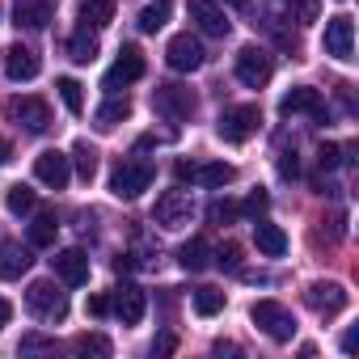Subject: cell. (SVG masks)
I'll list each match as a JSON object with an SVG mask.
<instances>
[{
  "instance_id": "obj_1",
  "label": "cell",
  "mask_w": 359,
  "mask_h": 359,
  "mask_svg": "<svg viewBox=\"0 0 359 359\" xmlns=\"http://www.w3.org/2000/svg\"><path fill=\"white\" fill-rule=\"evenodd\" d=\"M152 177H156V165L144 161V156H127L114 165L110 173V195L114 199H140L148 187H152Z\"/></svg>"
},
{
  "instance_id": "obj_2",
  "label": "cell",
  "mask_w": 359,
  "mask_h": 359,
  "mask_svg": "<svg viewBox=\"0 0 359 359\" xmlns=\"http://www.w3.org/2000/svg\"><path fill=\"white\" fill-rule=\"evenodd\" d=\"M250 321L271 338V342H292L296 338V317L279 304V300H258L250 309Z\"/></svg>"
},
{
  "instance_id": "obj_3",
  "label": "cell",
  "mask_w": 359,
  "mask_h": 359,
  "mask_svg": "<svg viewBox=\"0 0 359 359\" xmlns=\"http://www.w3.org/2000/svg\"><path fill=\"white\" fill-rule=\"evenodd\" d=\"M26 304L39 321H64L68 317V296L51 283V279H34L26 287Z\"/></svg>"
},
{
  "instance_id": "obj_4",
  "label": "cell",
  "mask_w": 359,
  "mask_h": 359,
  "mask_svg": "<svg viewBox=\"0 0 359 359\" xmlns=\"http://www.w3.org/2000/svg\"><path fill=\"white\" fill-rule=\"evenodd\" d=\"M258 123H262V110H258V106H229V110L216 118V135H220L224 144H245V140L258 131Z\"/></svg>"
},
{
  "instance_id": "obj_5",
  "label": "cell",
  "mask_w": 359,
  "mask_h": 359,
  "mask_svg": "<svg viewBox=\"0 0 359 359\" xmlns=\"http://www.w3.org/2000/svg\"><path fill=\"white\" fill-rule=\"evenodd\" d=\"M152 110L161 114V118H169V123H187L191 114H195V93L187 89V85H156V93H152Z\"/></svg>"
},
{
  "instance_id": "obj_6",
  "label": "cell",
  "mask_w": 359,
  "mask_h": 359,
  "mask_svg": "<svg viewBox=\"0 0 359 359\" xmlns=\"http://www.w3.org/2000/svg\"><path fill=\"white\" fill-rule=\"evenodd\" d=\"M233 177H237V169L224 165V161H208V165L177 161V182H191V187H229Z\"/></svg>"
},
{
  "instance_id": "obj_7",
  "label": "cell",
  "mask_w": 359,
  "mask_h": 359,
  "mask_svg": "<svg viewBox=\"0 0 359 359\" xmlns=\"http://www.w3.org/2000/svg\"><path fill=\"white\" fill-rule=\"evenodd\" d=\"M191 216H195V203H191L187 191H165V195L156 199V208H152V220H156L161 229H187Z\"/></svg>"
},
{
  "instance_id": "obj_8",
  "label": "cell",
  "mask_w": 359,
  "mask_h": 359,
  "mask_svg": "<svg viewBox=\"0 0 359 359\" xmlns=\"http://www.w3.org/2000/svg\"><path fill=\"white\" fill-rule=\"evenodd\" d=\"M271 76H275V60H271L262 47H245V51H237V81H241L245 89H262Z\"/></svg>"
},
{
  "instance_id": "obj_9",
  "label": "cell",
  "mask_w": 359,
  "mask_h": 359,
  "mask_svg": "<svg viewBox=\"0 0 359 359\" xmlns=\"http://www.w3.org/2000/svg\"><path fill=\"white\" fill-rule=\"evenodd\" d=\"M34 177H39L43 187H51V191H64V187H68V177H72V161H68V152H60V148L39 152V156H34Z\"/></svg>"
},
{
  "instance_id": "obj_10",
  "label": "cell",
  "mask_w": 359,
  "mask_h": 359,
  "mask_svg": "<svg viewBox=\"0 0 359 359\" xmlns=\"http://www.w3.org/2000/svg\"><path fill=\"white\" fill-rule=\"evenodd\" d=\"M9 118H13L18 127H26L30 135H43V131L51 127V106H47L43 97H13V102H9Z\"/></svg>"
},
{
  "instance_id": "obj_11",
  "label": "cell",
  "mask_w": 359,
  "mask_h": 359,
  "mask_svg": "<svg viewBox=\"0 0 359 359\" xmlns=\"http://www.w3.org/2000/svg\"><path fill=\"white\" fill-rule=\"evenodd\" d=\"M165 64L173 72H195V68H203V43L195 34H173L169 47H165Z\"/></svg>"
},
{
  "instance_id": "obj_12",
  "label": "cell",
  "mask_w": 359,
  "mask_h": 359,
  "mask_svg": "<svg viewBox=\"0 0 359 359\" xmlns=\"http://www.w3.org/2000/svg\"><path fill=\"white\" fill-rule=\"evenodd\" d=\"M140 76H144V55H140V47H123L118 60H114V68L106 72L102 89H106V93H118V85H131V81H140Z\"/></svg>"
},
{
  "instance_id": "obj_13",
  "label": "cell",
  "mask_w": 359,
  "mask_h": 359,
  "mask_svg": "<svg viewBox=\"0 0 359 359\" xmlns=\"http://www.w3.org/2000/svg\"><path fill=\"white\" fill-rule=\"evenodd\" d=\"M187 13H191V22H195L203 34H212V39H224L229 26H233L216 0H187Z\"/></svg>"
},
{
  "instance_id": "obj_14",
  "label": "cell",
  "mask_w": 359,
  "mask_h": 359,
  "mask_svg": "<svg viewBox=\"0 0 359 359\" xmlns=\"http://www.w3.org/2000/svg\"><path fill=\"white\" fill-rule=\"evenodd\" d=\"M325 55H334V60H351L355 55V22L346 13L325 22Z\"/></svg>"
},
{
  "instance_id": "obj_15",
  "label": "cell",
  "mask_w": 359,
  "mask_h": 359,
  "mask_svg": "<svg viewBox=\"0 0 359 359\" xmlns=\"http://www.w3.org/2000/svg\"><path fill=\"white\" fill-rule=\"evenodd\" d=\"M346 300H351L346 287L334 283V279H325V283H309V287H304V304L317 309V313H342Z\"/></svg>"
},
{
  "instance_id": "obj_16",
  "label": "cell",
  "mask_w": 359,
  "mask_h": 359,
  "mask_svg": "<svg viewBox=\"0 0 359 359\" xmlns=\"http://www.w3.org/2000/svg\"><path fill=\"white\" fill-rule=\"evenodd\" d=\"M110 313H114L123 325H140V321H144V292H140L135 283L114 287V296H110Z\"/></svg>"
},
{
  "instance_id": "obj_17",
  "label": "cell",
  "mask_w": 359,
  "mask_h": 359,
  "mask_svg": "<svg viewBox=\"0 0 359 359\" xmlns=\"http://www.w3.org/2000/svg\"><path fill=\"white\" fill-rule=\"evenodd\" d=\"M279 114H313L317 123L325 118V102H321V93L317 89H309V85H296L292 93H283V102H279Z\"/></svg>"
},
{
  "instance_id": "obj_18",
  "label": "cell",
  "mask_w": 359,
  "mask_h": 359,
  "mask_svg": "<svg viewBox=\"0 0 359 359\" xmlns=\"http://www.w3.org/2000/svg\"><path fill=\"white\" fill-rule=\"evenodd\" d=\"M39 68H43V64H39V55H34L26 43H13V47L5 51V76H9V81H18V85H22V81H34Z\"/></svg>"
},
{
  "instance_id": "obj_19",
  "label": "cell",
  "mask_w": 359,
  "mask_h": 359,
  "mask_svg": "<svg viewBox=\"0 0 359 359\" xmlns=\"http://www.w3.org/2000/svg\"><path fill=\"white\" fill-rule=\"evenodd\" d=\"M51 266H55V275H60L68 287L89 283V258H85V250H60V254L51 258Z\"/></svg>"
},
{
  "instance_id": "obj_20",
  "label": "cell",
  "mask_w": 359,
  "mask_h": 359,
  "mask_svg": "<svg viewBox=\"0 0 359 359\" xmlns=\"http://www.w3.org/2000/svg\"><path fill=\"white\" fill-rule=\"evenodd\" d=\"M55 5L51 0H13V26L18 30H43L51 22Z\"/></svg>"
},
{
  "instance_id": "obj_21",
  "label": "cell",
  "mask_w": 359,
  "mask_h": 359,
  "mask_svg": "<svg viewBox=\"0 0 359 359\" xmlns=\"http://www.w3.org/2000/svg\"><path fill=\"white\" fill-rule=\"evenodd\" d=\"M30 250L18 241H0V279H22L30 271Z\"/></svg>"
},
{
  "instance_id": "obj_22",
  "label": "cell",
  "mask_w": 359,
  "mask_h": 359,
  "mask_svg": "<svg viewBox=\"0 0 359 359\" xmlns=\"http://www.w3.org/2000/svg\"><path fill=\"white\" fill-rule=\"evenodd\" d=\"M254 245H258L266 258H283V254H287V233H283L279 224L258 220V224H254Z\"/></svg>"
},
{
  "instance_id": "obj_23",
  "label": "cell",
  "mask_w": 359,
  "mask_h": 359,
  "mask_svg": "<svg viewBox=\"0 0 359 359\" xmlns=\"http://www.w3.org/2000/svg\"><path fill=\"white\" fill-rule=\"evenodd\" d=\"M177 262H182V271H191V275L208 271V266H212V245H208V237H191L182 250H177Z\"/></svg>"
},
{
  "instance_id": "obj_24",
  "label": "cell",
  "mask_w": 359,
  "mask_h": 359,
  "mask_svg": "<svg viewBox=\"0 0 359 359\" xmlns=\"http://www.w3.org/2000/svg\"><path fill=\"white\" fill-rule=\"evenodd\" d=\"M127 114H131V102H127V97H114V93H110V97H106V102L97 106V114H93V127H97V131H114V127H118V123H123Z\"/></svg>"
},
{
  "instance_id": "obj_25",
  "label": "cell",
  "mask_w": 359,
  "mask_h": 359,
  "mask_svg": "<svg viewBox=\"0 0 359 359\" xmlns=\"http://www.w3.org/2000/svg\"><path fill=\"white\" fill-rule=\"evenodd\" d=\"M114 22V0H85L81 5V30H106Z\"/></svg>"
},
{
  "instance_id": "obj_26",
  "label": "cell",
  "mask_w": 359,
  "mask_h": 359,
  "mask_svg": "<svg viewBox=\"0 0 359 359\" xmlns=\"http://www.w3.org/2000/svg\"><path fill=\"white\" fill-rule=\"evenodd\" d=\"M55 233H60L55 212H39L34 224H30V245H34V250H47V245H55Z\"/></svg>"
},
{
  "instance_id": "obj_27",
  "label": "cell",
  "mask_w": 359,
  "mask_h": 359,
  "mask_svg": "<svg viewBox=\"0 0 359 359\" xmlns=\"http://www.w3.org/2000/svg\"><path fill=\"white\" fill-rule=\"evenodd\" d=\"M68 161H72V169H76L81 182H93V173H97V148H93V144H85V140H81V144L72 148V156H68Z\"/></svg>"
},
{
  "instance_id": "obj_28",
  "label": "cell",
  "mask_w": 359,
  "mask_h": 359,
  "mask_svg": "<svg viewBox=\"0 0 359 359\" xmlns=\"http://www.w3.org/2000/svg\"><path fill=\"white\" fill-rule=\"evenodd\" d=\"M68 55H72V64H93V60H97V39H93L89 30L72 34V39H68Z\"/></svg>"
},
{
  "instance_id": "obj_29",
  "label": "cell",
  "mask_w": 359,
  "mask_h": 359,
  "mask_svg": "<svg viewBox=\"0 0 359 359\" xmlns=\"http://www.w3.org/2000/svg\"><path fill=\"white\" fill-rule=\"evenodd\" d=\"M34 203H39V195H34L26 182L9 187V195H5V208H9L13 216H30V212H34Z\"/></svg>"
},
{
  "instance_id": "obj_30",
  "label": "cell",
  "mask_w": 359,
  "mask_h": 359,
  "mask_svg": "<svg viewBox=\"0 0 359 359\" xmlns=\"http://www.w3.org/2000/svg\"><path fill=\"white\" fill-rule=\"evenodd\" d=\"M165 22H169V5H165V0H156V5H144V9H140V30H144V34H156Z\"/></svg>"
},
{
  "instance_id": "obj_31",
  "label": "cell",
  "mask_w": 359,
  "mask_h": 359,
  "mask_svg": "<svg viewBox=\"0 0 359 359\" xmlns=\"http://www.w3.org/2000/svg\"><path fill=\"white\" fill-rule=\"evenodd\" d=\"M55 89H60V97H64V106H68L72 114H81V110H85V93H81V81H72V76H60V81H55Z\"/></svg>"
},
{
  "instance_id": "obj_32",
  "label": "cell",
  "mask_w": 359,
  "mask_h": 359,
  "mask_svg": "<svg viewBox=\"0 0 359 359\" xmlns=\"http://www.w3.org/2000/svg\"><path fill=\"white\" fill-rule=\"evenodd\" d=\"M224 309V292H216V287H199L195 292V313L199 317H216Z\"/></svg>"
},
{
  "instance_id": "obj_33",
  "label": "cell",
  "mask_w": 359,
  "mask_h": 359,
  "mask_svg": "<svg viewBox=\"0 0 359 359\" xmlns=\"http://www.w3.org/2000/svg\"><path fill=\"white\" fill-rule=\"evenodd\" d=\"M287 9H296L292 13V22H300V26H309V22H317V13H321V0H283Z\"/></svg>"
},
{
  "instance_id": "obj_34",
  "label": "cell",
  "mask_w": 359,
  "mask_h": 359,
  "mask_svg": "<svg viewBox=\"0 0 359 359\" xmlns=\"http://www.w3.org/2000/svg\"><path fill=\"white\" fill-rule=\"evenodd\" d=\"M72 351H76V355H110V342H106L102 334H81V338L72 342Z\"/></svg>"
},
{
  "instance_id": "obj_35",
  "label": "cell",
  "mask_w": 359,
  "mask_h": 359,
  "mask_svg": "<svg viewBox=\"0 0 359 359\" xmlns=\"http://www.w3.org/2000/svg\"><path fill=\"white\" fill-rule=\"evenodd\" d=\"M212 254H216L212 262H220L224 271H237V266H241V245H237V241H224V245L212 250Z\"/></svg>"
},
{
  "instance_id": "obj_36",
  "label": "cell",
  "mask_w": 359,
  "mask_h": 359,
  "mask_svg": "<svg viewBox=\"0 0 359 359\" xmlns=\"http://www.w3.org/2000/svg\"><path fill=\"white\" fill-rule=\"evenodd\" d=\"M208 216H212L216 224H229V220H237V216H241V208H237L233 199H216V203L208 208Z\"/></svg>"
},
{
  "instance_id": "obj_37",
  "label": "cell",
  "mask_w": 359,
  "mask_h": 359,
  "mask_svg": "<svg viewBox=\"0 0 359 359\" xmlns=\"http://www.w3.org/2000/svg\"><path fill=\"white\" fill-rule=\"evenodd\" d=\"M266 208H271V195H266V191H254V195L241 203V216H254V220H258Z\"/></svg>"
},
{
  "instance_id": "obj_38",
  "label": "cell",
  "mask_w": 359,
  "mask_h": 359,
  "mask_svg": "<svg viewBox=\"0 0 359 359\" xmlns=\"http://www.w3.org/2000/svg\"><path fill=\"white\" fill-rule=\"evenodd\" d=\"M317 165H321V173H325V169H338V165H342V148H338V144H321Z\"/></svg>"
},
{
  "instance_id": "obj_39",
  "label": "cell",
  "mask_w": 359,
  "mask_h": 359,
  "mask_svg": "<svg viewBox=\"0 0 359 359\" xmlns=\"http://www.w3.org/2000/svg\"><path fill=\"white\" fill-rule=\"evenodd\" d=\"M18 351H22V355H26V351H55V342H51V338H43V334H26Z\"/></svg>"
},
{
  "instance_id": "obj_40",
  "label": "cell",
  "mask_w": 359,
  "mask_h": 359,
  "mask_svg": "<svg viewBox=\"0 0 359 359\" xmlns=\"http://www.w3.org/2000/svg\"><path fill=\"white\" fill-rule=\"evenodd\" d=\"M279 173H283V177H296V173H300V161H296V152H283V156H279Z\"/></svg>"
},
{
  "instance_id": "obj_41",
  "label": "cell",
  "mask_w": 359,
  "mask_h": 359,
  "mask_svg": "<svg viewBox=\"0 0 359 359\" xmlns=\"http://www.w3.org/2000/svg\"><path fill=\"white\" fill-rule=\"evenodd\" d=\"M89 313L93 317H106L110 313V296H89Z\"/></svg>"
},
{
  "instance_id": "obj_42",
  "label": "cell",
  "mask_w": 359,
  "mask_h": 359,
  "mask_svg": "<svg viewBox=\"0 0 359 359\" xmlns=\"http://www.w3.org/2000/svg\"><path fill=\"white\" fill-rule=\"evenodd\" d=\"M342 233H346V216H342V212H338V216H330V237H334V241H338V237H342Z\"/></svg>"
},
{
  "instance_id": "obj_43",
  "label": "cell",
  "mask_w": 359,
  "mask_h": 359,
  "mask_svg": "<svg viewBox=\"0 0 359 359\" xmlns=\"http://www.w3.org/2000/svg\"><path fill=\"white\" fill-rule=\"evenodd\" d=\"M152 351H156V355H169V351H173V334H161V338L152 342Z\"/></svg>"
},
{
  "instance_id": "obj_44",
  "label": "cell",
  "mask_w": 359,
  "mask_h": 359,
  "mask_svg": "<svg viewBox=\"0 0 359 359\" xmlns=\"http://www.w3.org/2000/svg\"><path fill=\"white\" fill-rule=\"evenodd\" d=\"M9 317H13V304H9L5 296H0V330H5V325H9Z\"/></svg>"
},
{
  "instance_id": "obj_45",
  "label": "cell",
  "mask_w": 359,
  "mask_h": 359,
  "mask_svg": "<svg viewBox=\"0 0 359 359\" xmlns=\"http://www.w3.org/2000/svg\"><path fill=\"white\" fill-rule=\"evenodd\" d=\"M9 156H13V144H9V140H0V165H9Z\"/></svg>"
},
{
  "instance_id": "obj_46",
  "label": "cell",
  "mask_w": 359,
  "mask_h": 359,
  "mask_svg": "<svg viewBox=\"0 0 359 359\" xmlns=\"http://www.w3.org/2000/svg\"><path fill=\"white\" fill-rule=\"evenodd\" d=\"M114 271H131V254H118L114 258Z\"/></svg>"
},
{
  "instance_id": "obj_47",
  "label": "cell",
  "mask_w": 359,
  "mask_h": 359,
  "mask_svg": "<svg viewBox=\"0 0 359 359\" xmlns=\"http://www.w3.org/2000/svg\"><path fill=\"white\" fill-rule=\"evenodd\" d=\"M212 351H216V355H237V346H233V342H216Z\"/></svg>"
}]
</instances>
